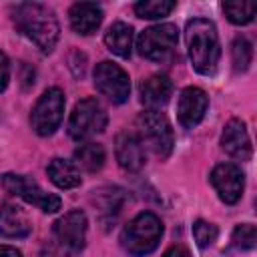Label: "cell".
Returning <instances> with one entry per match:
<instances>
[{
    "label": "cell",
    "mask_w": 257,
    "mask_h": 257,
    "mask_svg": "<svg viewBox=\"0 0 257 257\" xmlns=\"http://www.w3.org/2000/svg\"><path fill=\"white\" fill-rule=\"evenodd\" d=\"M163 237V223L155 213H139L135 219H131L122 233H120V245L126 253L135 257L149 255L157 249L159 241Z\"/></svg>",
    "instance_id": "cell-3"
},
{
    "label": "cell",
    "mask_w": 257,
    "mask_h": 257,
    "mask_svg": "<svg viewBox=\"0 0 257 257\" xmlns=\"http://www.w3.org/2000/svg\"><path fill=\"white\" fill-rule=\"evenodd\" d=\"M46 173H48L50 181H52L56 187H60V189H74V187H78L80 181H82L78 167H76L72 161L60 159V157H56V159H52V161L48 163Z\"/></svg>",
    "instance_id": "cell-18"
},
{
    "label": "cell",
    "mask_w": 257,
    "mask_h": 257,
    "mask_svg": "<svg viewBox=\"0 0 257 257\" xmlns=\"http://www.w3.org/2000/svg\"><path fill=\"white\" fill-rule=\"evenodd\" d=\"M114 153H116L118 165L124 171H139V169H143V165L147 161L145 147H143L139 135L133 133V131H124L116 137Z\"/></svg>",
    "instance_id": "cell-14"
},
{
    "label": "cell",
    "mask_w": 257,
    "mask_h": 257,
    "mask_svg": "<svg viewBox=\"0 0 257 257\" xmlns=\"http://www.w3.org/2000/svg\"><path fill=\"white\" fill-rule=\"evenodd\" d=\"M106 112L94 98H82L74 104L68 118V135L74 141H86L106 126Z\"/></svg>",
    "instance_id": "cell-6"
},
{
    "label": "cell",
    "mask_w": 257,
    "mask_h": 257,
    "mask_svg": "<svg viewBox=\"0 0 257 257\" xmlns=\"http://www.w3.org/2000/svg\"><path fill=\"white\" fill-rule=\"evenodd\" d=\"M177 4L173 0H143L135 4V12L139 18H147V20H155V18H163L167 14H171V10Z\"/></svg>",
    "instance_id": "cell-21"
},
{
    "label": "cell",
    "mask_w": 257,
    "mask_h": 257,
    "mask_svg": "<svg viewBox=\"0 0 257 257\" xmlns=\"http://www.w3.org/2000/svg\"><path fill=\"white\" fill-rule=\"evenodd\" d=\"M255 2H225L223 4V12L227 14V18L233 22V24H249L253 18H255Z\"/></svg>",
    "instance_id": "cell-22"
},
{
    "label": "cell",
    "mask_w": 257,
    "mask_h": 257,
    "mask_svg": "<svg viewBox=\"0 0 257 257\" xmlns=\"http://www.w3.org/2000/svg\"><path fill=\"white\" fill-rule=\"evenodd\" d=\"M104 44L112 54L128 58L133 48V28L124 22H114L104 34Z\"/></svg>",
    "instance_id": "cell-19"
},
{
    "label": "cell",
    "mask_w": 257,
    "mask_h": 257,
    "mask_svg": "<svg viewBox=\"0 0 257 257\" xmlns=\"http://www.w3.org/2000/svg\"><path fill=\"white\" fill-rule=\"evenodd\" d=\"M221 147L227 155L239 161H249L251 159V139L247 133V126L239 118H231L221 135Z\"/></svg>",
    "instance_id": "cell-13"
},
{
    "label": "cell",
    "mask_w": 257,
    "mask_h": 257,
    "mask_svg": "<svg viewBox=\"0 0 257 257\" xmlns=\"http://www.w3.org/2000/svg\"><path fill=\"white\" fill-rule=\"evenodd\" d=\"M94 86L102 96H106L114 104H120V102L128 100V94H131L128 74L118 64H114L110 60H102V62L96 64V68H94Z\"/></svg>",
    "instance_id": "cell-9"
},
{
    "label": "cell",
    "mask_w": 257,
    "mask_h": 257,
    "mask_svg": "<svg viewBox=\"0 0 257 257\" xmlns=\"http://www.w3.org/2000/svg\"><path fill=\"white\" fill-rule=\"evenodd\" d=\"M187 48L191 64L201 74H213L221 56L219 34L211 20L193 18L187 24Z\"/></svg>",
    "instance_id": "cell-2"
},
{
    "label": "cell",
    "mask_w": 257,
    "mask_h": 257,
    "mask_svg": "<svg viewBox=\"0 0 257 257\" xmlns=\"http://www.w3.org/2000/svg\"><path fill=\"white\" fill-rule=\"evenodd\" d=\"M163 257H191V253L185 247H171L163 253Z\"/></svg>",
    "instance_id": "cell-27"
},
{
    "label": "cell",
    "mask_w": 257,
    "mask_h": 257,
    "mask_svg": "<svg viewBox=\"0 0 257 257\" xmlns=\"http://www.w3.org/2000/svg\"><path fill=\"white\" fill-rule=\"evenodd\" d=\"M86 215L80 209L68 211L66 215H62L56 223H54V239L60 245L62 251H66L68 255L78 253L84 247V237H86Z\"/></svg>",
    "instance_id": "cell-10"
},
{
    "label": "cell",
    "mask_w": 257,
    "mask_h": 257,
    "mask_svg": "<svg viewBox=\"0 0 257 257\" xmlns=\"http://www.w3.org/2000/svg\"><path fill=\"white\" fill-rule=\"evenodd\" d=\"M62 114H64V92L60 88H48L32 108L30 114L32 128L40 137H48L60 126Z\"/></svg>",
    "instance_id": "cell-7"
},
{
    "label": "cell",
    "mask_w": 257,
    "mask_h": 257,
    "mask_svg": "<svg viewBox=\"0 0 257 257\" xmlns=\"http://www.w3.org/2000/svg\"><path fill=\"white\" fill-rule=\"evenodd\" d=\"M2 183H4V187H6L12 195H16V197L24 199L26 203H30V205L42 209L44 213H56V211L60 209V197H56V195H52V193H46L34 179H30V177H26V175H12V173H6V175L2 177Z\"/></svg>",
    "instance_id": "cell-8"
},
{
    "label": "cell",
    "mask_w": 257,
    "mask_h": 257,
    "mask_svg": "<svg viewBox=\"0 0 257 257\" xmlns=\"http://www.w3.org/2000/svg\"><path fill=\"white\" fill-rule=\"evenodd\" d=\"M177 40H179L177 26L167 22V24L145 28L137 38V48H139V54L145 56L147 60L163 62L177 48Z\"/></svg>",
    "instance_id": "cell-5"
},
{
    "label": "cell",
    "mask_w": 257,
    "mask_h": 257,
    "mask_svg": "<svg viewBox=\"0 0 257 257\" xmlns=\"http://www.w3.org/2000/svg\"><path fill=\"white\" fill-rule=\"evenodd\" d=\"M30 231H32V221L28 213L16 203L6 201L0 207V235L6 239H22L30 235Z\"/></svg>",
    "instance_id": "cell-15"
},
{
    "label": "cell",
    "mask_w": 257,
    "mask_h": 257,
    "mask_svg": "<svg viewBox=\"0 0 257 257\" xmlns=\"http://www.w3.org/2000/svg\"><path fill=\"white\" fill-rule=\"evenodd\" d=\"M211 185L215 187L219 199L227 205H235L245 189V177L241 169L233 163H221L211 171Z\"/></svg>",
    "instance_id": "cell-11"
},
{
    "label": "cell",
    "mask_w": 257,
    "mask_h": 257,
    "mask_svg": "<svg viewBox=\"0 0 257 257\" xmlns=\"http://www.w3.org/2000/svg\"><path fill=\"white\" fill-rule=\"evenodd\" d=\"M14 24L16 28L28 36L42 52H50L58 40L60 26L54 12L38 2H24L14 8Z\"/></svg>",
    "instance_id": "cell-1"
},
{
    "label": "cell",
    "mask_w": 257,
    "mask_h": 257,
    "mask_svg": "<svg viewBox=\"0 0 257 257\" xmlns=\"http://www.w3.org/2000/svg\"><path fill=\"white\" fill-rule=\"evenodd\" d=\"M137 135L145 149L165 159L173 151V128L161 110H145L137 118Z\"/></svg>",
    "instance_id": "cell-4"
},
{
    "label": "cell",
    "mask_w": 257,
    "mask_h": 257,
    "mask_svg": "<svg viewBox=\"0 0 257 257\" xmlns=\"http://www.w3.org/2000/svg\"><path fill=\"white\" fill-rule=\"evenodd\" d=\"M233 245L237 249H243V251H251L255 249L257 245V231H255V225L251 223H241L235 227L233 231Z\"/></svg>",
    "instance_id": "cell-24"
},
{
    "label": "cell",
    "mask_w": 257,
    "mask_h": 257,
    "mask_svg": "<svg viewBox=\"0 0 257 257\" xmlns=\"http://www.w3.org/2000/svg\"><path fill=\"white\" fill-rule=\"evenodd\" d=\"M74 159L78 161V165H80L82 169L94 173V171L102 169L106 155H104L102 145H98V143H82V145L74 151Z\"/></svg>",
    "instance_id": "cell-20"
},
{
    "label": "cell",
    "mask_w": 257,
    "mask_h": 257,
    "mask_svg": "<svg viewBox=\"0 0 257 257\" xmlns=\"http://www.w3.org/2000/svg\"><path fill=\"white\" fill-rule=\"evenodd\" d=\"M68 18H70V26L76 34L88 36V34L96 32V28L102 22V8L94 2H76L70 6Z\"/></svg>",
    "instance_id": "cell-16"
},
{
    "label": "cell",
    "mask_w": 257,
    "mask_h": 257,
    "mask_svg": "<svg viewBox=\"0 0 257 257\" xmlns=\"http://www.w3.org/2000/svg\"><path fill=\"white\" fill-rule=\"evenodd\" d=\"M8 80H10V64H8L6 54L0 52V92L8 86Z\"/></svg>",
    "instance_id": "cell-26"
},
{
    "label": "cell",
    "mask_w": 257,
    "mask_h": 257,
    "mask_svg": "<svg viewBox=\"0 0 257 257\" xmlns=\"http://www.w3.org/2000/svg\"><path fill=\"white\" fill-rule=\"evenodd\" d=\"M209 106V98L205 94V90L197 88V86H187L177 102V114H179V122L185 128H193L197 126Z\"/></svg>",
    "instance_id": "cell-12"
},
{
    "label": "cell",
    "mask_w": 257,
    "mask_h": 257,
    "mask_svg": "<svg viewBox=\"0 0 257 257\" xmlns=\"http://www.w3.org/2000/svg\"><path fill=\"white\" fill-rule=\"evenodd\" d=\"M231 54H233V66H235V70H237V72L247 70L249 64H251V58H253L251 42H249L245 36H237V38L233 40Z\"/></svg>",
    "instance_id": "cell-23"
},
{
    "label": "cell",
    "mask_w": 257,
    "mask_h": 257,
    "mask_svg": "<svg viewBox=\"0 0 257 257\" xmlns=\"http://www.w3.org/2000/svg\"><path fill=\"white\" fill-rule=\"evenodd\" d=\"M193 237H195L197 245L205 249V247L213 245V241L217 239V227L213 223H207V221L199 219V221L193 223Z\"/></svg>",
    "instance_id": "cell-25"
},
{
    "label": "cell",
    "mask_w": 257,
    "mask_h": 257,
    "mask_svg": "<svg viewBox=\"0 0 257 257\" xmlns=\"http://www.w3.org/2000/svg\"><path fill=\"white\" fill-rule=\"evenodd\" d=\"M173 94V82L165 74H153L141 84V102L149 110H159L169 102Z\"/></svg>",
    "instance_id": "cell-17"
},
{
    "label": "cell",
    "mask_w": 257,
    "mask_h": 257,
    "mask_svg": "<svg viewBox=\"0 0 257 257\" xmlns=\"http://www.w3.org/2000/svg\"><path fill=\"white\" fill-rule=\"evenodd\" d=\"M0 257H22V253L16 247L10 245H0Z\"/></svg>",
    "instance_id": "cell-28"
}]
</instances>
